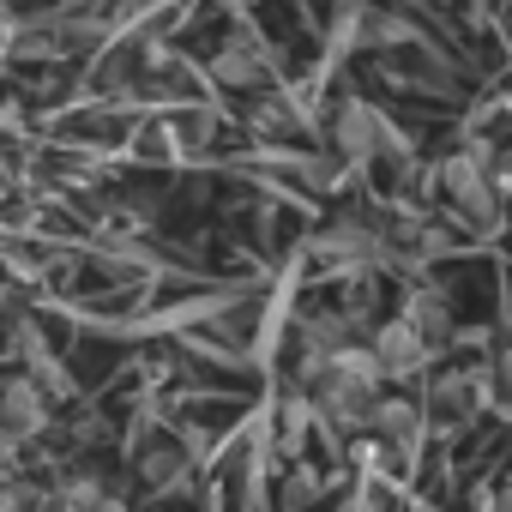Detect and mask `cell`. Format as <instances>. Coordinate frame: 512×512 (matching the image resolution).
<instances>
[{
    "instance_id": "5",
    "label": "cell",
    "mask_w": 512,
    "mask_h": 512,
    "mask_svg": "<svg viewBox=\"0 0 512 512\" xmlns=\"http://www.w3.org/2000/svg\"><path fill=\"white\" fill-rule=\"evenodd\" d=\"M0 428H7L19 446L37 440L49 428V392L37 380H7V392H0Z\"/></svg>"
},
{
    "instance_id": "18",
    "label": "cell",
    "mask_w": 512,
    "mask_h": 512,
    "mask_svg": "<svg viewBox=\"0 0 512 512\" xmlns=\"http://www.w3.org/2000/svg\"><path fill=\"white\" fill-rule=\"evenodd\" d=\"M31 380L49 392V398H73V374L55 362V356H43V362H31Z\"/></svg>"
},
{
    "instance_id": "13",
    "label": "cell",
    "mask_w": 512,
    "mask_h": 512,
    "mask_svg": "<svg viewBox=\"0 0 512 512\" xmlns=\"http://www.w3.org/2000/svg\"><path fill=\"white\" fill-rule=\"evenodd\" d=\"M332 374H344V380H350V386H362V392H380V386H386L380 356H374L368 344H344V350L332 356Z\"/></svg>"
},
{
    "instance_id": "14",
    "label": "cell",
    "mask_w": 512,
    "mask_h": 512,
    "mask_svg": "<svg viewBox=\"0 0 512 512\" xmlns=\"http://www.w3.org/2000/svg\"><path fill=\"white\" fill-rule=\"evenodd\" d=\"M308 422H314L308 392H290V398H284V410H278V446H284L290 458H302V446H308Z\"/></svg>"
},
{
    "instance_id": "20",
    "label": "cell",
    "mask_w": 512,
    "mask_h": 512,
    "mask_svg": "<svg viewBox=\"0 0 512 512\" xmlns=\"http://www.w3.org/2000/svg\"><path fill=\"white\" fill-rule=\"evenodd\" d=\"M488 380H494V386H500V392L512 398V344H506V350L494 356V374H488Z\"/></svg>"
},
{
    "instance_id": "1",
    "label": "cell",
    "mask_w": 512,
    "mask_h": 512,
    "mask_svg": "<svg viewBox=\"0 0 512 512\" xmlns=\"http://www.w3.org/2000/svg\"><path fill=\"white\" fill-rule=\"evenodd\" d=\"M380 241H386V229H368V223H356V217H338V223H326V229L308 241V253L344 278V272H374Z\"/></svg>"
},
{
    "instance_id": "6",
    "label": "cell",
    "mask_w": 512,
    "mask_h": 512,
    "mask_svg": "<svg viewBox=\"0 0 512 512\" xmlns=\"http://www.w3.org/2000/svg\"><path fill=\"white\" fill-rule=\"evenodd\" d=\"M488 374H440L434 386H428V410L440 416V422H464V416H476V404L488 398Z\"/></svg>"
},
{
    "instance_id": "11",
    "label": "cell",
    "mask_w": 512,
    "mask_h": 512,
    "mask_svg": "<svg viewBox=\"0 0 512 512\" xmlns=\"http://www.w3.org/2000/svg\"><path fill=\"white\" fill-rule=\"evenodd\" d=\"M139 476H145L151 494H175V488H187V452L181 446H151L139 458Z\"/></svg>"
},
{
    "instance_id": "4",
    "label": "cell",
    "mask_w": 512,
    "mask_h": 512,
    "mask_svg": "<svg viewBox=\"0 0 512 512\" xmlns=\"http://www.w3.org/2000/svg\"><path fill=\"white\" fill-rule=\"evenodd\" d=\"M368 350L380 356V374H386V380H410V374H422L428 356H434V344H428L416 326H404V320H386V326L368 338Z\"/></svg>"
},
{
    "instance_id": "21",
    "label": "cell",
    "mask_w": 512,
    "mask_h": 512,
    "mask_svg": "<svg viewBox=\"0 0 512 512\" xmlns=\"http://www.w3.org/2000/svg\"><path fill=\"white\" fill-rule=\"evenodd\" d=\"M13 458H19V440H13L7 428H0V464H13Z\"/></svg>"
},
{
    "instance_id": "16",
    "label": "cell",
    "mask_w": 512,
    "mask_h": 512,
    "mask_svg": "<svg viewBox=\"0 0 512 512\" xmlns=\"http://www.w3.org/2000/svg\"><path fill=\"white\" fill-rule=\"evenodd\" d=\"M320 488H326V482H320L314 464H290V476H284V506H290V512H308V506L320 500Z\"/></svg>"
},
{
    "instance_id": "19",
    "label": "cell",
    "mask_w": 512,
    "mask_h": 512,
    "mask_svg": "<svg viewBox=\"0 0 512 512\" xmlns=\"http://www.w3.org/2000/svg\"><path fill=\"white\" fill-rule=\"evenodd\" d=\"M25 506H31V482L7 476V482H0V512H25Z\"/></svg>"
},
{
    "instance_id": "17",
    "label": "cell",
    "mask_w": 512,
    "mask_h": 512,
    "mask_svg": "<svg viewBox=\"0 0 512 512\" xmlns=\"http://www.w3.org/2000/svg\"><path fill=\"white\" fill-rule=\"evenodd\" d=\"M253 127H260V133H290V127H302V109L290 97H272V103L253 109Z\"/></svg>"
},
{
    "instance_id": "7",
    "label": "cell",
    "mask_w": 512,
    "mask_h": 512,
    "mask_svg": "<svg viewBox=\"0 0 512 512\" xmlns=\"http://www.w3.org/2000/svg\"><path fill=\"white\" fill-rule=\"evenodd\" d=\"M272 73V55H266V43H241V37H229L217 55H211V79L217 85H260Z\"/></svg>"
},
{
    "instance_id": "10",
    "label": "cell",
    "mask_w": 512,
    "mask_h": 512,
    "mask_svg": "<svg viewBox=\"0 0 512 512\" xmlns=\"http://www.w3.org/2000/svg\"><path fill=\"white\" fill-rule=\"evenodd\" d=\"M368 428L386 434V440H398V452H416V440H422V410H416L410 398H374Z\"/></svg>"
},
{
    "instance_id": "15",
    "label": "cell",
    "mask_w": 512,
    "mask_h": 512,
    "mask_svg": "<svg viewBox=\"0 0 512 512\" xmlns=\"http://www.w3.org/2000/svg\"><path fill=\"white\" fill-rule=\"evenodd\" d=\"M97 500H103V482L97 476H67L61 488H55V500H49V512H97Z\"/></svg>"
},
{
    "instance_id": "9",
    "label": "cell",
    "mask_w": 512,
    "mask_h": 512,
    "mask_svg": "<svg viewBox=\"0 0 512 512\" xmlns=\"http://www.w3.org/2000/svg\"><path fill=\"white\" fill-rule=\"evenodd\" d=\"M368 320H350L344 308H320V314H302V356H338L344 344H356Z\"/></svg>"
},
{
    "instance_id": "22",
    "label": "cell",
    "mask_w": 512,
    "mask_h": 512,
    "mask_svg": "<svg viewBox=\"0 0 512 512\" xmlns=\"http://www.w3.org/2000/svg\"><path fill=\"white\" fill-rule=\"evenodd\" d=\"M0 127H19V109L13 103H0Z\"/></svg>"
},
{
    "instance_id": "3",
    "label": "cell",
    "mask_w": 512,
    "mask_h": 512,
    "mask_svg": "<svg viewBox=\"0 0 512 512\" xmlns=\"http://www.w3.org/2000/svg\"><path fill=\"white\" fill-rule=\"evenodd\" d=\"M332 151L344 163H374L380 157V109H368L362 97H344L332 115Z\"/></svg>"
},
{
    "instance_id": "2",
    "label": "cell",
    "mask_w": 512,
    "mask_h": 512,
    "mask_svg": "<svg viewBox=\"0 0 512 512\" xmlns=\"http://www.w3.org/2000/svg\"><path fill=\"white\" fill-rule=\"evenodd\" d=\"M440 187L458 199V211H464L476 229H500V199H494V181H488V169H482L470 151H452V157L440 163Z\"/></svg>"
},
{
    "instance_id": "12",
    "label": "cell",
    "mask_w": 512,
    "mask_h": 512,
    "mask_svg": "<svg viewBox=\"0 0 512 512\" xmlns=\"http://www.w3.org/2000/svg\"><path fill=\"white\" fill-rule=\"evenodd\" d=\"M368 31H374V7H368V0H338V19H332V49H338V55L368 49Z\"/></svg>"
},
{
    "instance_id": "8",
    "label": "cell",
    "mask_w": 512,
    "mask_h": 512,
    "mask_svg": "<svg viewBox=\"0 0 512 512\" xmlns=\"http://www.w3.org/2000/svg\"><path fill=\"white\" fill-rule=\"evenodd\" d=\"M398 320L416 326L428 344H452V302H446V290H434V284L404 290V314H398Z\"/></svg>"
}]
</instances>
